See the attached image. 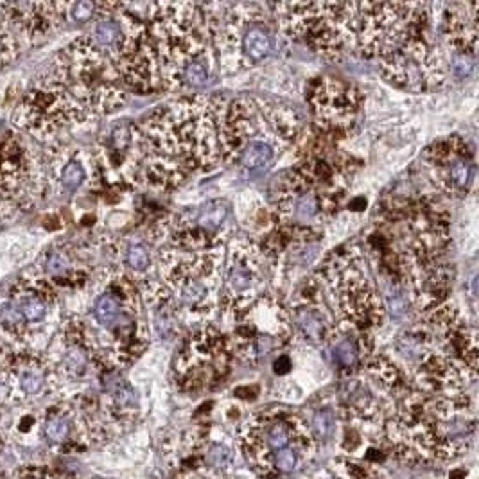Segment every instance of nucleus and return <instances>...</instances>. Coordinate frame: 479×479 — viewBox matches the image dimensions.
I'll return each instance as SVG.
<instances>
[{
  "instance_id": "f257e3e1",
  "label": "nucleus",
  "mask_w": 479,
  "mask_h": 479,
  "mask_svg": "<svg viewBox=\"0 0 479 479\" xmlns=\"http://www.w3.org/2000/svg\"><path fill=\"white\" fill-rule=\"evenodd\" d=\"M221 97H185L144 122L142 175L157 189H172L198 170L223 161Z\"/></svg>"
},
{
  "instance_id": "f03ea898",
  "label": "nucleus",
  "mask_w": 479,
  "mask_h": 479,
  "mask_svg": "<svg viewBox=\"0 0 479 479\" xmlns=\"http://www.w3.org/2000/svg\"><path fill=\"white\" fill-rule=\"evenodd\" d=\"M478 431L469 397H433L410 390L393 402L383 425L388 449L408 461L456 460L470 449Z\"/></svg>"
},
{
  "instance_id": "7ed1b4c3",
  "label": "nucleus",
  "mask_w": 479,
  "mask_h": 479,
  "mask_svg": "<svg viewBox=\"0 0 479 479\" xmlns=\"http://www.w3.org/2000/svg\"><path fill=\"white\" fill-rule=\"evenodd\" d=\"M237 443L260 479L293 474L309 463L320 447L302 416L278 410L249 416L241 425Z\"/></svg>"
},
{
  "instance_id": "20e7f679",
  "label": "nucleus",
  "mask_w": 479,
  "mask_h": 479,
  "mask_svg": "<svg viewBox=\"0 0 479 479\" xmlns=\"http://www.w3.org/2000/svg\"><path fill=\"white\" fill-rule=\"evenodd\" d=\"M318 273H322V284L327 286L325 295L334 311V336L359 339L370 355L373 331L381 327L384 318V304L370 284L366 271L363 273L359 252L350 248L345 254L334 255Z\"/></svg>"
},
{
  "instance_id": "39448f33",
  "label": "nucleus",
  "mask_w": 479,
  "mask_h": 479,
  "mask_svg": "<svg viewBox=\"0 0 479 479\" xmlns=\"http://www.w3.org/2000/svg\"><path fill=\"white\" fill-rule=\"evenodd\" d=\"M219 252H183L167 248L160 255L164 287L172 298L176 313L192 322L212 320L223 296Z\"/></svg>"
},
{
  "instance_id": "423d86ee",
  "label": "nucleus",
  "mask_w": 479,
  "mask_h": 479,
  "mask_svg": "<svg viewBox=\"0 0 479 479\" xmlns=\"http://www.w3.org/2000/svg\"><path fill=\"white\" fill-rule=\"evenodd\" d=\"M282 31L302 38L314 51L334 56L345 49L355 51V32L359 20V4H273Z\"/></svg>"
},
{
  "instance_id": "0eeeda50",
  "label": "nucleus",
  "mask_w": 479,
  "mask_h": 479,
  "mask_svg": "<svg viewBox=\"0 0 479 479\" xmlns=\"http://www.w3.org/2000/svg\"><path fill=\"white\" fill-rule=\"evenodd\" d=\"M167 479H232L235 449L210 425L183 429L161 445Z\"/></svg>"
},
{
  "instance_id": "6e6552de",
  "label": "nucleus",
  "mask_w": 479,
  "mask_h": 479,
  "mask_svg": "<svg viewBox=\"0 0 479 479\" xmlns=\"http://www.w3.org/2000/svg\"><path fill=\"white\" fill-rule=\"evenodd\" d=\"M230 320L234 357L246 364H258L293 337L291 316L277 296L260 295L245 309L225 313Z\"/></svg>"
},
{
  "instance_id": "1a4fd4ad",
  "label": "nucleus",
  "mask_w": 479,
  "mask_h": 479,
  "mask_svg": "<svg viewBox=\"0 0 479 479\" xmlns=\"http://www.w3.org/2000/svg\"><path fill=\"white\" fill-rule=\"evenodd\" d=\"M234 350L226 334L212 327L201 328L176 354V384L189 393L208 392L228 377Z\"/></svg>"
},
{
  "instance_id": "9d476101",
  "label": "nucleus",
  "mask_w": 479,
  "mask_h": 479,
  "mask_svg": "<svg viewBox=\"0 0 479 479\" xmlns=\"http://www.w3.org/2000/svg\"><path fill=\"white\" fill-rule=\"evenodd\" d=\"M269 252L255 243L241 241L232 246L225 269V291L221 296V311L245 309L263 295L266 280Z\"/></svg>"
},
{
  "instance_id": "9b49d317",
  "label": "nucleus",
  "mask_w": 479,
  "mask_h": 479,
  "mask_svg": "<svg viewBox=\"0 0 479 479\" xmlns=\"http://www.w3.org/2000/svg\"><path fill=\"white\" fill-rule=\"evenodd\" d=\"M311 107L325 131L348 129L361 108V96L354 85L334 78H322L311 90Z\"/></svg>"
},
{
  "instance_id": "f8f14e48",
  "label": "nucleus",
  "mask_w": 479,
  "mask_h": 479,
  "mask_svg": "<svg viewBox=\"0 0 479 479\" xmlns=\"http://www.w3.org/2000/svg\"><path fill=\"white\" fill-rule=\"evenodd\" d=\"M434 180L447 192H465L472 185L474 164L463 140L451 137L433 144L425 153Z\"/></svg>"
},
{
  "instance_id": "ddd939ff",
  "label": "nucleus",
  "mask_w": 479,
  "mask_h": 479,
  "mask_svg": "<svg viewBox=\"0 0 479 479\" xmlns=\"http://www.w3.org/2000/svg\"><path fill=\"white\" fill-rule=\"evenodd\" d=\"M36 166L31 161L29 151L16 139L0 144V194L4 198H20L36 185Z\"/></svg>"
},
{
  "instance_id": "4468645a",
  "label": "nucleus",
  "mask_w": 479,
  "mask_h": 479,
  "mask_svg": "<svg viewBox=\"0 0 479 479\" xmlns=\"http://www.w3.org/2000/svg\"><path fill=\"white\" fill-rule=\"evenodd\" d=\"M478 2H454L443 14V36L456 54L476 56L478 51Z\"/></svg>"
},
{
  "instance_id": "2eb2a0df",
  "label": "nucleus",
  "mask_w": 479,
  "mask_h": 479,
  "mask_svg": "<svg viewBox=\"0 0 479 479\" xmlns=\"http://www.w3.org/2000/svg\"><path fill=\"white\" fill-rule=\"evenodd\" d=\"M318 302L316 296H307L289 314L293 334L296 331L309 345H327L334 336V320Z\"/></svg>"
},
{
  "instance_id": "dca6fc26",
  "label": "nucleus",
  "mask_w": 479,
  "mask_h": 479,
  "mask_svg": "<svg viewBox=\"0 0 479 479\" xmlns=\"http://www.w3.org/2000/svg\"><path fill=\"white\" fill-rule=\"evenodd\" d=\"M226 219H228V205L225 199H212V201L199 205L198 208H192L187 214H181L176 226L190 228V230L221 241L219 234H221Z\"/></svg>"
},
{
  "instance_id": "f3484780",
  "label": "nucleus",
  "mask_w": 479,
  "mask_h": 479,
  "mask_svg": "<svg viewBox=\"0 0 479 479\" xmlns=\"http://www.w3.org/2000/svg\"><path fill=\"white\" fill-rule=\"evenodd\" d=\"M14 304L19 305L23 320L27 323H40L47 316L49 284L38 282L36 286L14 287Z\"/></svg>"
},
{
  "instance_id": "a211bd4d",
  "label": "nucleus",
  "mask_w": 479,
  "mask_h": 479,
  "mask_svg": "<svg viewBox=\"0 0 479 479\" xmlns=\"http://www.w3.org/2000/svg\"><path fill=\"white\" fill-rule=\"evenodd\" d=\"M286 151V148H282L278 144L267 142V140H257V142L248 144L237 157V164H239L243 172L248 175H257V172H264L266 169L275 164L277 160V153Z\"/></svg>"
},
{
  "instance_id": "6ab92c4d",
  "label": "nucleus",
  "mask_w": 479,
  "mask_h": 479,
  "mask_svg": "<svg viewBox=\"0 0 479 479\" xmlns=\"http://www.w3.org/2000/svg\"><path fill=\"white\" fill-rule=\"evenodd\" d=\"M43 434L54 445H65L70 440L78 442V431H76L74 415H72L70 405H63L49 413L43 424Z\"/></svg>"
},
{
  "instance_id": "aec40b11",
  "label": "nucleus",
  "mask_w": 479,
  "mask_h": 479,
  "mask_svg": "<svg viewBox=\"0 0 479 479\" xmlns=\"http://www.w3.org/2000/svg\"><path fill=\"white\" fill-rule=\"evenodd\" d=\"M327 345H331L332 359L341 368H354L361 359L368 357L363 343L350 336H334Z\"/></svg>"
},
{
  "instance_id": "412c9836",
  "label": "nucleus",
  "mask_w": 479,
  "mask_h": 479,
  "mask_svg": "<svg viewBox=\"0 0 479 479\" xmlns=\"http://www.w3.org/2000/svg\"><path fill=\"white\" fill-rule=\"evenodd\" d=\"M332 476L334 479H392L375 463L366 460H352V458H339Z\"/></svg>"
},
{
  "instance_id": "4be33fe9",
  "label": "nucleus",
  "mask_w": 479,
  "mask_h": 479,
  "mask_svg": "<svg viewBox=\"0 0 479 479\" xmlns=\"http://www.w3.org/2000/svg\"><path fill=\"white\" fill-rule=\"evenodd\" d=\"M309 429L316 443H327L336 438L337 433V416L332 408H320L311 415Z\"/></svg>"
},
{
  "instance_id": "5701e85b",
  "label": "nucleus",
  "mask_w": 479,
  "mask_h": 479,
  "mask_svg": "<svg viewBox=\"0 0 479 479\" xmlns=\"http://www.w3.org/2000/svg\"><path fill=\"white\" fill-rule=\"evenodd\" d=\"M14 34H20V32L8 19L4 8L0 4V69L11 63L19 54V42Z\"/></svg>"
},
{
  "instance_id": "b1692460",
  "label": "nucleus",
  "mask_w": 479,
  "mask_h": 479,
  "mask_svg": "<svg viewBox=\"0 0 479 479\" xmlns=\"http://www.w3.org/2000/svg\"><path fill=\"white\" fill-rule=\"evenodd\" d=\"M87 180V169L81 164L79 158H72L61 167L60 170V185L67 192H74Z\"/></svg>"
},
{
  "instance_id": "393cba45",
  "label": "nucleus",
  "mask_w": 479,
  "mask_h": 479,
  "mask_svg": "<svg viewBox=\"0 0 479 479\" xmlns=\"http://www.w3.org/2000/svg\"><path fill=\"white\" fill-rule=\"evenodd\" d=\"M126 264L133 273H146L151 264V255H149L148 246L142 243H135L129 245L128 252H126Z\"/></svg>"
},
{
  "instance_id": "a878e982",
  "label": "nucleus",
  "mask_w": 479,
  "mask_h": 479,
  "mask_svg": "<svg viewBox=\"0 0 479 479\" xmlns=\"http://www.w3.org/2000/svg\"><path fill=\"white\" fill-rule=\"evenodd\" d=\"M386 304L393 318L401 320L408 313V298L399 286H388L386 289Z\"/></svg>"
},
{
  "instance_id": "bb28decb",
  "label": "nucleus",
  "mask_w": 479,
  "mask_h": 479,
  "mask_svg": "<svg viewBox=\"0 0 479 479\" xmlns=\"http://www.w3.org/2000/svg\"><path fill=\"white\" fill-rule=\"evenodd\" d=\"M43 269H45V273L52 275V277H63V275H69L70 273L69 258L65 257L63 254H60V252H51V254L45 257Z\"/></svg>"
},
{
  "instance_id": "cd10ccee",
  "label": "nucleus",
  "mask_w": 479,
  "mask_h": 479,
  "mask_svg": "<svg viewBox=\"0 0 479 479\" xmlns=\"http://www.w3.org/2000/svg\"><path fill=\"white\" fill-rule=\"evenodd\" d=\"M474 56L469 54H454L451 60V72L454 78L465 79L474 72Z\"/></svg>"
},
{
  "instance_id": "c85d7f7f",
  "label": "nucleus",
  "mask_w": 479,
  "mask_h": 479,
  "mask_svg": "<svg viewBox=\"0 0 479 479\" xmlns=\"http://www.w3.org/2000/svg\"><path fill=\"white\" fill-rule=\"evenodd\" d=\"M97 13V4L90 2V0H81L76 4L69 5L70 19L74 22H87V20L93 19Z\"/></svg>"
},
{
  "instance_id": "c756f323",
  "label": "nucleus",
  "mask_w": 479,
  "mask_h": 479,
  "mask_svg": "<svg viewBox=\"0 0 479 479\" xmlns=\"http://www.w3.org/2000/svg\"><path fill=\"white\" fill-rule=\"evenodd\" d=\"M20 479H58V476L45 469H23L20 472Z\"/></svg>"
},
{
  "instance_id": "7c9ffc66",
  "label": "nucleus",
  "mask_w": 479,
  "mask_h": 479,
  "mask_svg": "<svg viewBox=\"0 0 479 479\" xmlns=\"http://www.w3.org/2000/svg\"><path fill=\"white\" fill-rule=\"evenodd\" d=\"M291 368H293V364H291V359L287 355H280L273 363V372L277 375H286V373L291 372Z\"/></svg>"
},
{
  "instance_id": "2f4dec72",
  "label": "nucleus",
  "mask_w": 479,
  "mask_h": 479,
  "mask_svg": "<svg viewBox=\"0 0 479 479\" xmlns=\"http://www.w3.org/2000/svg\"><path fill=\"white\" fill-rule=\"evenodd\" d=\"M311 479H334V476H327V478H322V476H320V478H311Z\"/></svg>"
}]
</instances>
